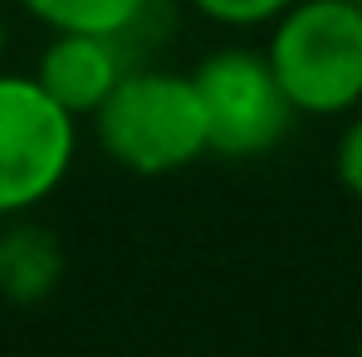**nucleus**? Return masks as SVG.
<instances>
[{"label":"nucleus","mask_w":362,"mask_h":357,"mask_svg":"<svg viewBox=\"0 0 362 357\" xmlns=\"http://www.w3.org/2000/svg\"><path fill=\"white\" fill-rule=\"evenodd\" d=\"M98 147L137 177H172L201 162L206 118L191 74L172 69H127L93 113Z\"/></svg>","instance_id":"1"},{"label":"nucleus","mask_w":362,"mask_h":357,"mask_svg":"<svg viewBox=\"0 0 362 357\" xmlns=\"http://www.w3.org/2000/svg\"><path fill=\"white\" fill-rule=\"evenodd\" d=\"M264 59L294 113L338 118L362 103V5L294 0L269 20Z\"/></svg>","instance_id":"2"},{"label":"nucleus","mask_w":362,"mask_h":357,"mask_svg":"<svg viewBox=\"0 0 362 357\" xmlns=\"http://www.w3.org/2000/svg\"><path fill=\"white\" fill-rule=\"evenodd\" d=\"M78 152V118L40 88L35 74L0 69V216H25L59 191Z\"/></svg>","instance_id":"3"},{"label":"nucleus","mask_w":362,"mask_h":357,"mask_svg":"<svg viewBox=\"0 0 362 357\" xmlns=\"http://www.w3.org/2000/svg\"><path fill=\"white\" fill-rule=\"evenodd\" d=\"M201 118H206V152L221 157H264L289 137L294 103L284 98L264 49H216L191 69Z\"/></svg>","instance_id":"4"},{"label":"nucleus","mask_w":362,"mask_h":357,"mask_svg":"<svg viewBox=\"0 0 362 357\" xmlns=\"http://www.w3.org/2000/svg\"><path fill=\"white\" fill-rule=\"evenodd\" d=\"M127 69H132V59L113 35L49 30V45L35 64V78L69 118H93L98 103L113 93V83Z\"/></svg>","instance_id":"5"},{"label":"nucleus","mask_w":362,"mask_h":357,"mask_svg":"<svg viewBox=\"0 0 362 357\" xmlns=\"http://www.w3.org/2000/svg\"><path fill=\"white\" fill-rule=\"evenodd\" d=\"M30 20L45 30H83V35H113L122 49L152 25L157 0H20Z\"/></svg>","instance_id":"6"},{"label":"nucleus","mask_w":362,"mask_h":357,"mask_svg":"<svg viewBox=\"0 0 362 357\" xmlns=\"http://www.w3.org/2000/svg\"><path fill=\"white\" fill-rule=\"evenodd\" d=\"M59 274H64V254L49 230L20 226L0 240V289L15 303H40L45 294H54Z\"/></svg>","instance_id":"7"},{"label":"nucleus","mask_w":362,"mask_h":357,"mask_svg":"<svg viewBox=\"0 0 362 357\" xmlns=\"http://www.w3.org/2000/svg\"><path fill=\"white\" fill-rule=\"evenodd\" d=\"M191 10H201L211 25H226V30H255V25H269L274 15H284L294 0H186Z\"/></svg>","instance_id":"8"},{"label":"nucleus","mask_w":362,"mask_h":357,"mask_svg":"<svg viewBox=\"0 0 362 357\" xmlns=\"http://www.w3.org/2000/svg\"><path fill=\"white\" fill-rule=\"evenodd\" d=\"M333 167H338V181L362 201V118H353L338 137V152H333Z\"/></svg>","instance_id":"9"},{"label":"nucleus","mask_w":362,"mask_h":357,"mask_svg":"<svg viewBox=\"0 0 362 357\" xmlns=\"http://www.w3.org/2000/svg\"><path fill=\"white\" fill-rule=\"evenodd\" d=\"M5 45H10V30H5V10H0V69H5Z\"/></svg>","instance_id":"10"},{"label":"nucleus","mask_w":362,"mask_h":357,"mask_svg":"<svg viewBox=\"0 0 362 357\" xmlns=\"http://www.w3.org/2000/svg\"><path fill=\"white\" fill-rule=\"evenodd\" d=\"M353 5H362V0H353Z\"/></svg>","instance_id":"11"}]
</instances>
